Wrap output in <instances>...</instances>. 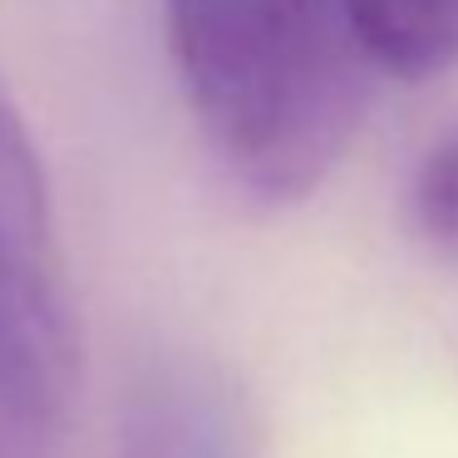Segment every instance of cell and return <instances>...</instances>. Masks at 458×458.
<instances>
[{"label": "cell", "instance_id": "1", "mask_svg": "<svg viewBox=\"0 0 458 458\" xmlns=\"http://www.w3.org/2000/svg\"><path fill=\"white\" fill-rule=\"evenodd\" d=\"M192 119L261 202H296L355 129V45L335 0H163Z\"/></svg>", "mask_w": 458, "mask_h": 458}, {"label": "cell", "instance_id": "2", "mask_svg": "<svg viewBox=\"0 0 458 458\" xmlns=\"http://www.w3.org/2000/svg\"><path fill=\"white\" fill-rule=\"evenodd\" d=\"M80 316L40 148L0 89V419L50 434L80 389Z\"/></svg>", "mask_w": 458, "mask_h": 458}, {"label": "cell", "instance_id": "3", "mask_svg": "<svg viewBox=\"0 0 458 458\" xmlns=\"http://www.w3.org/2000/svg\"><path fill=\"white\" fill-rule=\"evenodd\" d=\"M360 64L389 80H434L458 64V0H335Z\"/></svg>", "mask_w": 458, "mask_h": 458}, {"label": "cell", "instance_id": "4", "mask_svg": "<svg viewBox=\"0 0 458 458\" xmlns=\"http://www.w3.org/2000/svg\"><path fill=\"white\" fill-rule=\"evenodd\" d=\"M409 217L419 237L438 251H458V129L434 139L414 163L409 182Z\"/></svg>", "mask_w": 458, "mask_h": 458}]
</instances>
